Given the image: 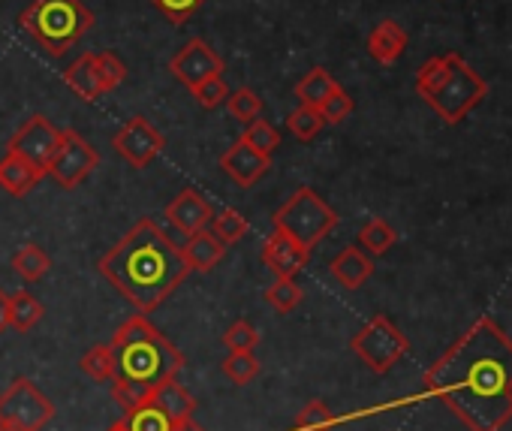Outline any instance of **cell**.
<instances>
[{"label":"cell","instance_id":"obj_10","mask_svg":"<svg viewBox=\"0 0 512 431\" xmlns=\"http://www.w3.org/2000/svg\"><path fill=\"white\" fill-rule=\"evenodd\" d=\"M58 145H61V130H58L43 112H34V115L13 133V139H10V151L19 154V157H25V160L34 163V166H40L43 172L49 169V163H52Z\"/></svg>","mask_w":512,"mask_h":431},{"label":"cell","instance_id":"obj_43","mask_svg":"<svg viewBox=\"0 0 512 431\" xmlns=\"http://www.w3.org/2000/svg\"><path fill=\"white\" fill-rule=\"evenodd\" d=\"M0 431H25V428H13V425H0Z\"/></svg>","mask_w":512,"mask_h":431},{"label":"cell","instance_id":"obj_33","mask_svg":"<svg viewBox=\"0 0 512 431\" xmlns=\"http://www.w3.org/2000/svg\"><path fill=\"white\" fill-rule=\"evenodd\" d=\"M335 413L329 410L326 401H308L296 419V431H332Z\"/></svg>","mask_w":512,"mask_h":431},{"label":"cell","instance_id":"obj_1","mask_svg":"<svg viewBox=\"0 0 512 431\" xmlns=\"http://www.w3.org/2000/svg\"><path fill=\"white\" fill-rule=\"evenodd\" d=\"M425 386L470 431H500L512 419V341L479 317L425 374Z\"/></svg>","mask_w":512,"mask_h":431},{"label":"cell","instance_id":"obj_35","mask_svg":"<svg viewBox=\"0 0 512 431\" xmlns=\"http://www.w3.org/2000/svg\"><path fill=\"white\" fill-rule=\"evenodd\" d=\"M94 64H97V73H100L103 94L115 91V88L127 79V67H124V61H118V55H112V52H100V55H94Z\"/></svg>","mask_w":512,"mask_h":431},{"label":"cell","instance_id":"obj_31","mask_svg":"<svg viewBox=\"0 0 512 431\" xmlns=\"http://www.w3.org/2000/svg\"><path fill=\"white\" fill-rule=\"evenodd\" d=\"M226 109H229V115L235 121L250 124L253 118H260V112H263V97L256 94L253 88H238V91H229Z\"/></svg>","mask_w":512,"mask_h":431},{"label":"cell","instance_id":"obj_8","mask_svg":"<svg viewBox=\"0 0 512 431\" xmlns=\"http://www.w3.org/2000/svg\"><path fill=\"white\" fill-rule=\"evenodd\" d=\"M55 419V404L37 389L34 380L19 377L0 395V425L43 431Z\"/></svg>","mask_w":512,"mask_h":431},{"label":"cell","instance_id":"obj_22","mask_svg":"<svg viewBox=\"0 0 512 431\" xmlns=\"http://www.w3.org/2000/svg\"><path fill=\"white\" fill-rule=\"evenodd\" d=\"M335 88H338L335 76H332L326 67H314V70H308V73L299 79L296 97H299V103H305V106H320Z\"/></svg>","mask_w":512,"mask_h":431},{"label":"cell","instance_id":"obj_24","mask_svg":"<svg viewBox=\"0 0 512 431\" xmlns=\"http://www.w3.org/2000/svg\"><path fill=\"white\" fill-rule=\"evenodd\" d=\"M43 314H46V308H43V302L34 293L22 290V293L10 296V329L28 332V329H34L43 320Z\"/></svg>","mask_w":512,"mask_h":431},{"label":"cell","instance_id":"obj_18","mask_svg":"<svg viewBox=\"0 0 512 431\" xmlns=\"http://www.w3.org/2000/svg\"><path fill=\"white\" fill-rule=\"evenodd\" d=\"M332 278L344 287V290H359L371 275H374V257H368L359 245L344 248L335 260H332Z\"/></svg>","mask_w":512,"mask_h":431},{"label":"cell","instance_id":"obj_34","mask_svg":"<svg viewBox=\"0 0 512 431\" xmlns=\"http://www.w3.org/2000/svg\"><path fill=\"white\" fill-rule=\"evenodd\" d=\"M320 115H323V121L326 124H341V121H347L350 115H353V109H356V103H353V97L338 85L320 106Z\"/></svg>","mask_w":512,"mask_h":431},{"label":"cell","instance_id":"obj_12","mask_svg":"<svg viewBox=\"0 0 512 431\" xmlns=\"http://www.w3.org/2000/svg\"><path fill=\"white\" fill-rule=\"evenodd\" d=\"M169 70L178 82H184L187 88L202 85L205 79H214L223 73V58L205 43V40H190L172 61Z\"/></svg>","mask_w":512,"mask_h":431},{"label":"cell","instance_id":"obj_21","mask_svg":"<svg viewBox=\"0 0 512 431\" xmlns=\"http://www.w3.org/2000/svg\"><path fill=\"white\" fill-rule=\"evenodd\" d=\"M64 82H67V88H70L79 100H85V103H94L97 97H103V85H100L97 64H94V52L79 55V58L64 70Z\"/></svg>","mask_w":512,"mask_h":431},{"label":"cell","instance_id":"obj_40","mask_svg":"<svg viewBox=\"0 0 512 431\" xmlns=\"http://www.w3.org/2000/svg\"><path fill=\"white\" fill-rule=\"evenodd\" d=\"M10 329V296L0 290V332Z\"/></svg>","mask_w":512,"mask_h":431},{"label":"cell","instance_id":"obj_27","mask_svg":"<svg viewBox=\"0 0 512 431\" xmlns=\"http://www.w3.org/2000/svg\"><path fill=\"white\" fill-rule=\"evenodd\" d=\"M211 233L223 242V245H235L247 236V221H244V214L235 211L232 205L214 211V218H211Z\"/></svg>","mask_w":512,"mask_h":431},{"label":"cell","instance_id":"obj_28","mask_svg":"<svg viewBox=\"0 0 512 431\" xmlns=\"http://www.w3.org/2000/svg\"><path fill=\"white\" fill-rule=\"evenodd\" d=\"M323 127H326V121H323V115H320L317 106L299 103V109H293V112L287 115V130H290L296 139H302V142H314V139L323 133Z\"/></svg>","mask_w":512,"mask_h":431},{"label":"cell","instance_id":"obj_3","mask_svg":"<svg viewBox=\"0 0 512 431\" xmlns=\"http://www.w3.org/2000/svg\"><path fill=\"white\" fill-rule=\"evenodd\" d=\"M109 344L115 350L118 365L112 380V398L127 413L148 404L151 392L160 383L178 377V371L184 368L181 350L145 314L124 320V326L115 329Z\"/></svg>","mask_w":512,"mask_h":431},{"label":"cell","instance_id":"obj_30","mask_svg":"<svg viewBox=\"0 0 512 431\" xmlns=\"http://www.w3.org/2000/svg\"><path fill=\"white\" fill-rule=\"evenodd\" d=\"M250 148H256L260 154L272 157L281 145V130L269 121H260V118H253L250 124H244V136H241Z\"/></svg>","mask_w":512,"mask_h":431},{"label":"cell","instance_id":"obj_29","mask_svg":"<svg viewBox=\"0 0 512 431\" xmlns=\"http://www.w3.org/2000/svg\"><path fill=\"white\" fill-rule=\"evenodd\" d=\"M305 290L296 284V278H278L269 290H266V302L269 308H275L278 314H290L302 305Z\"/></svg>","mask_w":512,"mask_h":431},{"label":"cell","instance_id":"obj_38","mask_svg":"<svg viewBox=\"0 0 512 431\" xmlns=\"http://www.w3.org/2000/svg\"><path fill=\"white\" fill-rule=\"evenodd\" d=\"M190 91H193V97H196V103H199L202 109H217V106L226 103V97H229V88H226L223 76L205 79L202 85H196V88H190Z\"/></svg>","mask_w":512,"mask_h":431},{"label":"cell","instance_id":"obj_14","mask_svg":"<svg viewBox=\"0 0 512 431\" xmlns=\"http://www.w3.org/2000/svg\"><path fill=\"white\" fill-rule=\"evenodd\" d=\"M166 218L172 221L175 230H181L184 236H193L199 230H208L211 218H214V208L211 202L196 193V190H181L169 205H166Z\"/></svg>","mask_w":512,"mask_h":431},{"label":"cell","instance_id":"obj_13","mask_svg":"<svg viewBox=\"0 0 512 431\" xmlns=\"http://www.w3.org/2000/svg\"><path fill=\"white\" fill-rule=\"evenodd\" d=\"M220 169L238 184V187H253L269 169H272V157L260 154L256 148H250L244 139H238L223 157H220Z\"/></svg>","mask_w":512,"mask_h":431},{"label":"cell","instance_id":"obj_15","mask_svg":"<svg viewBox=\"0 0 512 431\" xmlns=\"http://www.w3.org/2000/svg\"><path fill=\"white\" fill-rule=\"evenodd\" d=\"M260 257H263V263H266L278 278H296V275L308 266L311 251H305L299 242H293L290 236H284V233L275 230V233L266 239Z\"/></svg>","mask_w":512,"mask_h":431},{"label":"cell","instance_id":"obj_42","mask_svg":"<svg viewBox=\"0 0 512 431\" xmlns=\"http://www.w3.org/2000/svg\"><path fill=\"white\" fill-rule=\"evenodd\" d=\"M106 431H130V425H127V416H124V419H118V422H112Z\"/></svg>","mask_w":512,"mask_h":431},{"label":"cell","instance_id":"obj_36","mask_svg":"<svg viewBox=\"0 0 512 431\" xmlns=\"http://www.w3.org/2000/svg\"><path fill=\"white\" fill-rule=\"evenodd\" d=\"M223 344L229 347V353H247V350H253L256 344H260V332H256V326L247 323V320H235L226 329Z\"/></svg>","mask_w":512,"mask_h":431},{"label":"cell","instance_id":"obj_20","mask_svg":"<svg viewBox=\"0 0 512 431\" xmlns=\"http://www.w3.org/2000/svg\"><path fill=\"white\" fill-rule=\"evenodd\" d=\"M43 169L40 166H34V163H28L25 157H19V154H13V151H7V157L0 160V187H4L10 196H25V193H31L40 181H43Z\"/></svg>","mask_w":512,"mask_h":431},{"label":"cell","instance_id":"obj_4","mask_svg":"<svg viewBox=\"0 0 512 431\" xmlns=\"http://www.w3.org/2000/svg\"><path fill=\"white\" fill-rule=\"evenodd\" d=\"M416 94L443 124H461L488 94V82L458 55H434L416 73Z\"/></svg>","mask_w":512,"mask_h":431},{"label":"cell","instance_id":"obj_16","mask_svg":"<svg viewBox=\"0 0 512 431\" xmlns=\"http://www.w3.org/2000/svg\"><path fill=\"white\" fill-rule=\"evenodd\" d=\"M407 46H410V37H407V31H404L395 19H383V22L368 34V55H371L377 64H383V67L398 64V61L404 58Z\"/></svg>","mask_w":512,"mask_h":431},{"label":"cell","instance_id":"obj_6","mask_svg":"<svg viewBox=\"0 0 512 431\" xmlns=\"http://www.w3.org/2000/svg\"><path fill=\"white\" fill-rule=\"evenodd\" d=\"M335 227H338V211L314 187H299L275 211V230L299 242L305 251H314Z\"/></svg>","mask_w":512,"mask_h":431},{"label":"cell","instance_id":"obj_41","mask_svg":"<svg viewBox=\"0 0 512 431\" xmlns=\"http://www.w3.org/2000/svg\"><path fill=\"white\" fill-rule=\"evenodd\" d=\"M172 431H205V428H199L193 419H184V422H175V425H172Z\"/></svg>","mask_w":512,"mask_h":431},{"label":"cell","instance_id":"obj_11","mask_svg":"<svg viewBox=\"0 0 512 431\" xmlns=\"http://www.w3.org/2000/svg\"><path fill=\"white\" fill-rule=\"evenodd\" d=\"M115 151L133 166V169H145L148 163H154L163 148H166V139L163 133L142 115H133L112 139Z\"/></svg>","mask_w":512,"mask_h":431},{"label":"cell","instance_id":"obj_26","mask_svg":"<svg viewBox=\"0 0 512 431\" xmlns=\"http://www.w3.org/2000/svg\"><path fill=\"white\" fill-rule=\"evenodd\" d=\"M79 368L91 377V380H97V383H112L115 380V350H112V344H97V347H91L85 356H82V362H79Z\"/></svg>","mask_w":512,"mask_h":431},{"label":"cell","instance_id":"obj_23","mask_svg":"<svg viewBox=\"0 0 512 431\" xmlns=\"http://www.w3.org/2000/svg\"><path fill=\"white\" fill-rule=\"evenodd\" d=\"M395 242H398V236H395V230H392L383 218H371V221H365L362 230H359V248H362L368 257H383V254H389Z\"/></svg>","mask_w":512,"mask_h":431},{"label":"cell","instance_id":"obj_25","mask_svg":"<svg viewBox=\"0 0 512 431\" xmlns=\"http://www.w3.org/2000/svg\"><path fill=\"white\" fill-rule=\"evenodd\" d=\"M13 269H16V275H19V278H25L28 284H34V281H43V278L49 275L52 260H49V254H46L40 245H25V248H19V251H16V257H13Z\"/></svg>","mask_w":512,"mask_h":431},{"label":"cell","instance_id":"obj_39","mask_svg":"<svg viewBox=\"0 0 512 431\" xmlns=\"http://www.w3.org/2000/svg\"><path fill=\"white\" fill-rule=\"evenodd\" d=\"M151 4L172 22V25H184L205 0H151Z\"/></svg>","mask_w":512,"mask_h":431},{"label":"cell","instance_id":"obj_2","mask_svg":"<svg viewBox=\"0 0 512 431\" xmlns=\"http://www.w3.org/2000/svg\"><path fill=\"white\" fill-rule=\"evenodd\" d=\"M97 272L139 311H157L190 275L181 248L160 230L157 221L142 218L112 251L97 260Z\"/></svg>","mask_w":512,"mask_h":431},{"label":"cell","instance_id":"obj_19","mask_svg":"<svg viewBox=\"0 0 512 431\" xmlns=\"http://www.w3.org/2000/svg\"><path fill=\"white\" fill-rule=\"evenodd\" d=\"M148 404L157 407L172 425H175V422H184V419H193V413H196V398H193L175 377L166 380V383H160V386L151 392Z\"/></svg>","mask_w":512,"mask_h":431},{"label":"cell","instance_id":"obj_37","mask_svg":"<svg viewBox=\"0 0 512 431\" xmlns=\"http://www.w3.org/2000/svg\"><path fill=\"white\" fill-rule=\"evenodd\" d=\"M127 425H130V431H172V422L151 404H142V407L130 410Z\"/></svg>","mask_w":512,"mask_h":431},{"label":"cell","instance_id":"obj_32","mask_svg":"<svg viewBox=\"0 0 512 431\" xmlns=\"http://www.w3.org/2000/svg\"><path fill=\"white\" fill-rule=\"evenodd\" d=\"M220 368H223V374L232 383L247 386L250 380H256V374H260V359L253 356V350H247V353H229Z\"/></svg>","mask_w":512,"mask_h":431},{"label":"cell","instance_id":"obj_9","mask_svg":"<svg viewBox=\"0 0 512 431\" xmlns=\"http://www.w3.org/2000/svg\"><path fill=\"white\" fill-rule=\"evenodd\" d=\"M97 166H100V154L94 151V145L76 130H61V145H58L46 175H52L64 190H73L82 181H88Z\"/></svg>","mask_w":512,"mask_h":431},{"label":"cell","instance_id":"obj_17","mask_svg":"<svg viewBox=\"0 0 512 431\" xmlns=\"http://www.w3.org/2000/svg\"><path fill=\"white\" fill-rule=\"evenodd\" d=\"M226 254V245L211 233V230H199L193 236H187V242L181 245V257L190 266V272H211L214 266H220Z\"/></svg>","mask_w":512,"mask_h":431},{"label":"cell","instance_id":"obj_5","mask_svg":"<svg viewBox=\"0 0 512 431\" xmlns=\"http://www.w3.org/2000/svg\"><path fill=\"white\" fill-rule=\"evenodd\" d=\"M19 25L46 49V55L61 58L94 28V16L82 0H34L19 16Z\"/></svg>","mask_w":512,"mask_h":431},{"label":"cell","instance_id":"obj_7","mask_svg":"<svg viewBox=\"0 0 512 431\" xmlns=\"http://www.w3.org/2000/svg\"><path fill=\"white\" fill-rule=\"evenodd\" d=\"M350 350L374 371V374H389L410 350L407 335L386 317L377 314L371 317L350 341Z\"/></svg>","mask_w":512,"mask_h":431}]
</instances>
